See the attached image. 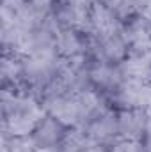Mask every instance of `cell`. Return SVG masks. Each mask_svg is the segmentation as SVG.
<instances>
[{"label":"cell","mask_w":151,"mask_h":152,"mask_svg":"<svg viewBox=\"0 0 151 152\" xmlns=\"http://www.w3.org/2000/svg\"><path fill=\"white\" fill-rule=\"evenodd\" d=\"M146 112H142L141 108H128L117 117V124H119V134L121 138L126 140H139L148 124H146Z\"/></svg>","instance_id":"6da1fadb"},{"label":"cell","mask_w":151,"mask_h":152,"mask_svg":"<svg viewBox=\"0 0 151 152\" xmlns=\"http://www.w3.org/2000/svg\"><path fill=\"white\" fill-rule=\"evenodd\" d=\"M50 113L52 117L61 122L62 126H75L82 120L80 108L76 104L75 96H61V97H53L50 103Z\"/></svg>","instance_id":"7a4b0ae2"},{"label":"cell","mask_w":151,"mask_h":152,"mask_svg":"<svg viewBox=\"0 0 151 152\" xmlns=\"http://www.w3.org/2000/svg\"><path fill=\"white\" fill-rule=\"evenodd\" d=\"M91 25L94 27V30L100 34L101 39L112 37L117 34V21L115 16L112 14L110 9H107L103 4H94L91 7Z\"/></svg>","instance_id":"3957f363"},{"label":"cell","mask_w":151,"mask_h":152,"mask_svg":"<svg viewBox=\"0 0 151 152\" xmlns=\"http://www.w3.org/2000/svg\"><path fill=\"white\" fill-rule=\"evenodd\" d=\"M115 133H119V124H117V117L110 112L101 113L98 118H94L87 129V134L93 142L109 140Z\"/></svg>","instance_id":"277c9868"},{"label":"cell","mask_w":151,"mask_h":152,"mask_svg":"<svg viewBox=\"0 0 151 152\" xmlns=\"http://www.w3.org/2000/svg\"><path fill=\"white\" fill-rule=\"evenodd\" d=\"M121 73L126 80H137L146 81V78L151 73V62L144 55H133L121 66Z\"/></svg>","instance_id":"5b68a950"},{"label":"cell","mask_w":151,"mask_h":152,"mask_svg":"<svg viewBox=\"0 0 151 152\" xmlns=\"http://www.w3.org/2000/svg\"><path fill=\"white\" fill-rule=\"evenodd\" d=\"M61 122H57L53 117L44 120L41 124V127L38 129L36 133V140H38L39 147H53V143L57 142V127H59Z\"/></svg>","instance_id":"8992f818"},{"label":"cell","mask_w":151,"mask_h":152,"mask_svg":"<svg viewBox=\"0 0 151 152\" xmlns=\"http://www.w3.org/2000/svg\"><path fill=\"white\" fill-rule=\"evenodd\" d=\"M91 78H93V81L96 85H100L103 88H110V87H115L119 83V73L114 71L112 67H109V66L96 67L91 73Z\"/></svg>","instance_id":"52a82bcc"},{"label":"cell","mask_w":151,"mask_h":152,"mask_svg":"<svg viewBox=\"0 0 151 152\" xmlns=\"http://www.w3.org/2000/svg\"><path fill=\"white\" fill-rule=\"evenodd\" d=\"M55 46H57L59 51H61L62 55H66V57H75L76 53H78V50H80L78 39H76V36L73 32H70V30L59 34V39H57Z\"/></svg>","instance_id":"ba28073f"},{"label":"cell","mask_w":151,"mask_h":152,"mask_svg":"<svg viewBox=\"0 0 151 152\" xmlns=\"http://www.w3.org/2000/svg\"><path fill=\"white\" fill-rule=\"evenodd\" d=\"M112 152H144V145L139 140H126L123 138L114 145Z\"/></svg>","instance_id":"9c48e42d"},{"label":"cell","mask_w":151,"mask_h":152,"mask_svg":"<svg viewBox=\"0 0 151 152\" xmlns=\"http://www.w3.org/2000/svg\"><path fill=\"white\" fill-rule=\"evenodd\" d=\"M82 152H103L100 147H89V149H85V151H82Z\"/></svg>","instance_id":"30bf717a"},{"label":"cell","mask_w":151,"mask_h":152,"mask_svg":"<svg viewBox=\"0 0 151 152\" xmlns=\"http://www.w3.org/2000/svg\"><path fill=\"white\" fill-rule=\"evenodd\" d=\"M148 58H150V62H151V51H150V53H148Z\"/></svg>","instance_id":"8fae6325"}]
</instances>
